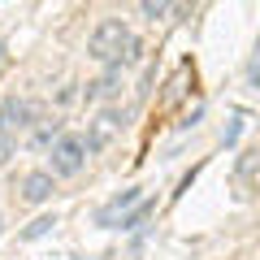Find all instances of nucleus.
<instances>
[{
  "label": "nucleus",
  "mask_w": 260,
  "mask_h": 260,
  "mask_svg": "<svg viewBox=\"0 0 260 260\" xmlns=\"http://www.w3.org/2000/svg\"><path fill=\"white\" fill-rule=\"evenodd\" d=\"M130 26L121 18H104L100 26L91 30V44H87V52L95 56L100 65H121V52H126V44H130Z\"/></svg>",
  "instance_id": "f257e3e1"
},
{
  "label": "nucleus",
  "mask_w": 260,
  "mask_h": 260,
  "mask_svg": "<svg viewBox=\"0 0 260 260\" xmlns=\"http://www.w3.org/2000/svg\"><path fill=\"white\" fill-rule=\"evenodd\" d=\"M87 156H91V143H87V135H61V139L52 143V174L56 178H74L83 174Z\"/></svg>",
  "instance_id": "f03ea898"
},
{
  "label": "nucleus",
  "mask_w": 260,
  "mask_h": 260,
  "mask_svg": "<svg viewBox=\"0 0 260 260\" xmlns=\"http://www.w3.org/2000/svg\"><path fill=\"white\" fill-rule=\"evenodd\" d=\"M39 117V104L35 100H18V95H9V100L0 104V135L5 139H18L22 130H30Z\"/></svg>",
  "instance_id": "7ed1b4c3"
},
{
  "label": "nucleus",
  "mask_w": 260,
  "mask_h": 260,
  "mask_svg": "<svg viewBox=\"0 0 260 260\" xmlns=\"http://www.w3.org/2000/svg\"><path fill=\"white\" fill-rule=\"evenodd\" d=\"M135 204H139V186H130V191L113 195L109 204H104L100 213H95V225H104V230H113V225H117V217H126V213H130Z\"/></svg>",
  "instance_id": "20e7f679"
},
{
  "label": "nucleus",
  "mask_w": 260,
  "mask_h": 260,
  "mask_svg": "<svg viewBox=\"0 0 260 260\" xmlns=\"http://www.w3.org/2000/svg\"><path fill=\"white\" fill-rule=\"evenodd\" d=\"M117 130H121V113L104 109L100 117L91 121V130H87V143H91V152H95V148H104V143H109L113 135H117Z\"/></svg>",
  "instance_id": "39448f33"
},
{
  "label": "nucleus",
  "mask_w": 260,
  "mask_h": 260,
  "mask_svg": "<svg viewBox=\"0 0 260 260\" xmlns=\"http://www.w3.org/2000/svg\"><path fill=\"white\" fill-rule=\"evenodd\" d=\"M52 169H35V174H26V182H22V200L26 204H44L48 195H52Z\"/></svg>",
  "instance_id": "423d86ee"
},
{
  "label": "nucleus",
  "mask_w": 260,
  "mask_h": 260,
  "mask_svg": "<svg viewBox=\"0 0 260 260\" xmlns=\"http://www.w3.org/2000/svg\"><path fill=\"white\" fill-rule=\"evenodd\" d=\"M117 83H121V65H109V74L87 87V100H109V95H117Z\"/></svg>",
  "instance_id": "0eeeda50"
},
{
  "label": "nucleus",
  "mask_w": 260,
  "mask_h": 260,
  "mask_svg": "<svg viewBox=\"0 0 260 260\" xmlns=\"http://www.w3.org/2000/svg\"><path fill=\"white\" fill-rule=\"evenodd\" d=\"M56 139H61V121L52 117L48 126H39V130H35V139H30V143H35V148H52Z\"/></svg>",
  "instance_id": "6e6552de"
},
{
  "label": "nucleus",
  "mask_w": 260,
  "mask_h": 260,
  "mask_svg": "<svg viewBox=\"0 0 260 260\" xmlns=\"http://www.w3.org/2000/svg\"><path fill=\"white\" fill-rule=\"evenodd\" d=\"M169 9H174V0H143V18H148V22L169 18Z\"/></svg>",
  "instance_id": "1a4fd4ad"
},
{
  "label": "nucleus",
  "mask_w": 260,
  "mask_h": 260,
  "mask_svg": "<svg viewBox=\"0 0 260 260\" xmlns=\"http://www.w3.org/2000/svg\"><path fill=\"white\" fill-rule=\"evenodd\" d=\"M148 213H152V204H139V208H130V217H121V230H135V225H139Z\"/></svg>",
  "instance_id": "9d476101"
},
{
  "label": "nucleus",
  "mask_w": 260,
  "mask_h": 260,
  "mask_svg": "<svg viewBox=\"0 0 260 260\" xmlns=\"http://www.w3.org/2000/svg\"><path fill=\"white\" fill-rule=\"evenodd\" d=\"M52 225H56V217H39V221L30 225V230H26V239H39V234H48Z\"/></svg>",
  "instance_id": "9b49d317"
},
{
  "label": "nucleus",
  "mask_w": 260,
  "mask_h": 260,
  "mask_svg": "<svg viewBox=\"0 0 260 260\" xmlns=\"http://www.w3.org/2000/svg\"><path fill=\"white\" fill-rule=\"evenodd\" d=\"M247 78L260 87V39H256V52H251V65H247Z\"/></svg>",
  "instance_id": "f8f14e48"
},
{
  "label": "nucleus",
  "mask_w": 260,
  "mask_h": 260,
  "mask_svg": "<svg viewBox=\"0 0 260 260\" xmlns=\"http://www.w3.org/2000/svg\"><path fill=\"white\" fill-rule=\"evenodd\" d=\"M9 152H13V139H5V135H0V165L9 160Z\"/></svg>",
  "instance_id": "ddd939ff"
}]
</instances>
